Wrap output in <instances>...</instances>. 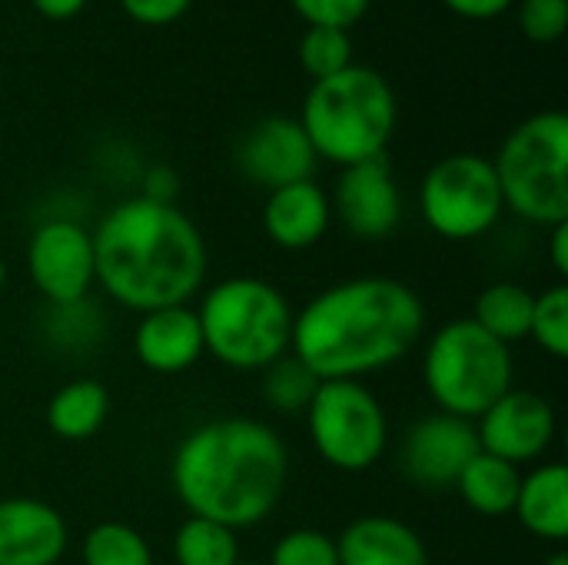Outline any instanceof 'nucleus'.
Returning a JSON list of instances; mask_svg holds the SVG:
<instances>
[{"label":"nucleus","instance_id":"obj_1","mask_svg":"<svg viewBox=\"0 0 568 565\" xmlns=\"http://www.w3.org/2000/svg\"><path fill=\"white\" fill-rule=\"evenodd\" d=\"M426 330L419 293L393 276H356L293 313L296 356L320 383L359 380L399 363Z\"/></svg>","mask_w":568,"mask_h":565},{"label":"nucleus","instance_id":"obj_2","mask_svg":"<svg viewBox=\"0 0 568 565\" xmlns=\"http://www.w3.org/2000/svg\"><path fill=\"white\" fill-rule=\"evenodd\" d=\"M286 476V443L273 426L246 416L196 426L170 463V483L186 513L233 533L263 523L276 509Z\"/></svg>","mask_w":568,"mask_h":565},{"label":"nucleus","instance_id":"obj_3","mask_svg":"<svg viewBox=\"0 0 568 565\" xmlns=\"http://www.w3.org/2000/svg\"><path fill=\"white\" fill-rule=\"evenodd\" d=\"M97 283L126 310L186 306L206 280V243L173 203L146 196L113 206L93 230Z\"/></svg>","mask_w":568,"mask_h":565},{"label":"nucleus","instance_id":"obj_4","mask_svg":"<svg viewBox=\"0 0 568 565\" xmlns=\"http://www.w3.org/2000/svg\"><path fill=\"white\" fill-rule=\"evenodd\" d=\"M396 117L399 110L389 80L366 63H353L326 80H313L300 127L313 143L316 160L353 167L383 157Z\"/></svg>","mask_w":568,"mask_h":565},{"label":"nucleus","instance_id":"obj_5","mask_svg":"<svg viewBox=\"0 0 568 565\" xmlns=\"http://www.w3.org/2000/svg\"><path fill=\"white\" fill-rule=\"evenodd\" d=\"M203 353L230 370H266L290 356L293 306L266 280L230 276L210 286L196 310Z\"/></svg>","mask_w":568,"mask_h":565},{"label":"nucleus","instance_id":"obj_6","mask_svg":"<svg viewBox=\"0 0 568 565\" xmlns=\"http://www.w3.org/2000/svg\"><path fill=\"white\" fill-rule=\"evenodd\" d=\"M503 203L536 226L568 220V117L542 110L526 117L493 160Z\"/></svg>","mask_w":568,"mask_h":565},{"label":"nucleus","instance_id":"obj_7","mask_svg":"<svg viewBox=\"0 0 568 565\" xmlns=\"http://www.w3.org/2000/svg\"><path fill=\"white\" fill-rule=\"evenodd\" d=\"M423 383L439 413L473 423L513 390V350L469 316L449 320L426 346Z\"/></svg>","mask_w":568,"mask_h":565},{"label":"nucleus","instance_id":"obj_8","mask_svg":"<svg viewBox=\"0 0 568 565\" xmlns=\"http://www.w3.org/2000/svg\"><path fill=\"white\" fill-rule=\"evenodd\" d=\"M310 440L323 463L339 473L376 466L389 443L383 403L359 380H326L306 406Z\"/></svg>","mask_w":568,"mask_h":565},{"label":"nucleus","instance_id":"obj_9","mask_svg":"<svg viewBox=\"0 0 568 565\" xmlns=\"http://www.w3.org/2000/svg\"><path fill=\"white\" fill-rule=\"evenodd\" d=\"M503 190L493 160L479 153H453L433 163L419 186V213L443 240H476L503 216Z\"/></svg>","mask_w":568,"mask_h":565},{"label":"nucleus","instance_id":"obj_10","mask_svg":"<svg viewBox=\"0 0 568 565\" xmlns=\"http://www.w3.org/2000/svg\"><path fill=\"white\" fill-rule=\"evenodd\" d=\"M27 273L53 306H77L97 283L93 233L77 220H47L27 243Z\"/></svg>","mask_w":568,"mask_h":565},{"label":"nucleus","instance_id":"obj_11","mask_svg":"<svg viewBox=\"0 0 568 565\" xmlns=\"http://www.w3.org/2000/svg\"><path fill=\"white\" fill-rule=\"evenodd\" d=\"M479 453L476 423L449 413H429L409 426L399 450V466L409 483L423 490H449Z\"/></svg>","mask_w":568,"mask_h":565},{"label":"nucleus","instance_id":"obj_12","mask_svg":"<svg viewBox=\"0 0 568 565\" xmlns=\"http://www.w3.org/2000/svg\"><path fill=\"white\" fill-rule=\"evenodd\" d=\"M479 450L513 466L536 463L556 440V410L546 396L509 390L476 420Z\"/></svg>","mask_w":568,"mask_h":565},{"label":"nucleus","instance_id":"obj_13","mask_svg":"<svg viewBox=\"0 0 568 565\" xmlns=\"http://www.w3.org/2000/svg\"><path fill=\"white\" fill-rule=\"evenodd\" d=\"M333 216L356 236V240H386L403 220V193L386 157L343 167L336 190H333Z\"/></svg>","mask_w":568,"mask_h":565},{"label":"nucleus","instance_id":"obj_14","mask_svg":"<svg viewBox=\"0 0 568 565\" xmlns=\"http://www.w3.org/2000/svg\"><path fill=\"white\" fill-rule=\"evenodd\" d=\"M236 167L246 180L266 190H280L313 176L316 153L300 120L263 117L236 143Z\"/></svg>","mask_w":568,"mask_h":565},{"label":"nucleus","instance_id":"obj_15","mask_svg":"<svg viewBox=\"0 0 568 565\" xmlns=\"http://www.w3.org/2000/svg\"><path fill=\"white\" fill-rule=\"evenodd\" d=\"M67 553L63 516L40 500H0V565H57Z\"/></svg>","mask_w":568,"mask_h":565},{"label":"nucleus","instance_id":"obj_16","mask_svg":"<svg viewBox=\"0 0 568 565\" xmlns=\"http://www.w3.org/2000/svg\"><path fill=\"white\" fill-rule=\"evenodd\" d=\"M333 206L329 196L320 183L300 180L280 190H270L266 206H263V230L270 243L280 250H310L323 240L329 230Z\"/></svg>","mask_w":568,"mask_h":565},{"label":"nucleus","instance_id":"obj_17","mask_svg":"<svg viewBox=\"0 0 568 565\" xmlns=\"http://www.w3.org/2000/svg\"><path fill=\"white\" fill-rule=\"evenodd\" d=\"M136 360L163 376L190 370L203 356V333L196 310L190 306H166L143 313L136 333H133Z\"/></svg>","mask_w":568,"mask_h":565},{"label":"nucleus","instance_id":"obj_18","mask_svg":"<svg viewBox=\"0 0 568 565\" xmlns=\"http://www.w3.org/2000/svg\"><path fill=\"white\" fill-rule=\"evenodd\" d=\"M339 565H429L423 536L393 516H363L336 536Z\"/></svg>","mask_w":568,"mask_h":565},{"label":"nucleus","instance_id":"obj_19","mask_svg":"<svg viewBox=\"0 0 568 565\" xmlns=\"http://www.w3.org/2000/svg\"><path fill=\"white\" fill-rule=\"evenodd\" d=\"M526 533L562 546L568 539V470L562 463H542L519 483L516 509Z\"/></svg>","mask_w":568,"mask_h":565},{"label":"nucleus","instance_id":"obj_20","mask_svg":"<svg viewBox=\"0 0 568 565\" xmlns=\"http://www.w3.org/2000/svg\"><path fill=\"white\" fill-rule=\"evenodd\" d=\"M110 416V393L97 380H73L60 386L47 403V426L53 436L83 443L103 430Z\"/></svg>","mask_w":568,"mask_h":565},{"label":"nucleus","instance_id":"obj_21","mask_svg":"<svg viewBox=\"0 0 568 565\" xmlns=\"http://www.w3.org/2000/svg\"><path fill=\"white\" fill-rule=\"evenodd\" d=\"M519 483H523L519 466H513L499 456L479 453L456 480V490L473 513H479L486 519H503V516H513V509H516Z\"/></svg>","mask_w":568,"mask_h":565},{"label":"nucleus","instance_id":"obj_22","mask_svg":"<svg viewBox=\"0 0 568 565\" xmlns=\"http://www.w3.org/2000/svg\"><path fill=\"white\" fill-rule=\"evenodd\" d=\"M532 303H536V293H529L526 286H519V283H493L476 296V306H473L469 320L479 330H486L493 340L513 346V343L529 336Z\"/></svg>","mask_w":568,"mask_h":565},{"label":"nucleus","instance_id":"obj_23","mask_svg":"<svg viewBox=\"0 0 568 565\" xmlns=\"http://www.w3.org/2000/svg\"><path fill=\"white\" fill-rule=\"evenodd\" d=\"M173 559L176 565H236L240 543L233 529L203 516H186L173 536Z\"/></svg>","mask_w":568,"mask_h":565},{"label":"nucleus","instance_id":"obj_24","mask_svg":"<svg viewBox=\"0 0 568 565\" xmlns=\"http://www.w3.org/2000/svg\"><path fill=\"white\" fill-rule=\"evenodd\" d=\"M83 565H153V553L133 526L100 523L83 536Z\"/></svg>","mask_w":568,"mask_h":565},{"label":"nucleus","instance_id":"obj_25","mask_svg":"<svg viewBox=\"0 0 568 565\" xmlns=\"http://www.w3.org/2000/svg\"><path fill=\"white\" fill-rule=\"evenodd\" d=\"M316 386L320 380L296 356H283L263 370V396L280 413H306Z\"/></svg>","mask_w":568,"mask_h":565},{"label":"nucleus","instance_id":"obj_26","mask_svg":"<svg viewBox=\"0 0 568 565\" xmlns=\"http://www.w3.org/2000/svg\"><path fill=\"white\" fill-rule=\"evenodd\" d=\"M300 63L313 80H326L346 67H353V43L349 30L336 27H306L300 40Z\"/></svg>","mask_w":568,"mask_h":565},{"label":"nucleus","instance_id":"obj_27","mask_svg":"<svg viewBox=\"0 0 568 565\" xmlns=\"http://www.w3.org/2000/svg\"><path fill=\"white\" fill-rule=\"evenodd\" d=\"M529 336L556 360L568 356V286L556 283L542 290L532 303V323Z\"/></svg>","mask_w":568,"mask_h":565},{"label":"nucleus","instance_id":"obj_28","mask_svg":"<svg viewBox=\"0 0 568 565\" xmlns=\"http://www.w3.org/2000/svg\"><path fill=\"white\" fill-rule=\"evenodd\" d=\"M270 565H339L336 539L320 529H290L276 539Z\"/></svg>","mask_w":568,"mask_h":565},{"label":"nucleus","instance_id":"obj_29","mask_svg":"<svg viewBox=\"0 0 568 565\" xmlns=\"http://www.w3.org/2000/svg\"><path fill=\"white\" fill-rule=\"evenodd\" d=\"M516 17L532 43H556L568 27V0H519Z\"/></svg>","mask_w":568,"mask_h":565},{"label":"nucleus","instance_id":"obj_30","mask_svg":"<svg viewBox=\"0 0 568 565\" xmlns=\"http://www.w3.org/2000/svg\"><path fill=\"white\" fill-rule=\"evenodd\" d=\"M306 27H336L349 30L369 10V0H290Z\"/></svg>","mask_w":568,"mask_h":565},{"label":"nucleus","instance_id":"obj_31","mask_svg":"<svg viewBox=\"0 0 568 565\" xmlns=\"http://www.w3.org/2000/svg\"><path fill=\"white\" fill-rule=\"evenodd\" d=\"M120 7L126 10L130 20L143 27H166L180 20L193 7V0H120Z\"/></svg>","mask_w":568,"mask_h":565},{"label":"nucleus","instance_id":"obj_32","mask_svg":"<svg viewBox=\"0 0 568 565\" xmlns=\"http://www.w3.org/2000/svg\"><path fill=\"white\" fill-rule=\"evenodd\" d=\"M453 13L466 17V20H496L503 17L516 0H443Z\"/></svg>","mask_w":568,"mask_h":565},{"label":"nucleus","instance_id":"obj_33","mask_svg":"<svg viewBox=\"0 0 568 565\" xmlns=\"http://www.w3.org/2000/svg\"><path fill=\"white\" fill-rule=\"evenodd\" d=\"M549 230H552V236H549V260H552V270H556L559 276H566L568 273V220L566 223L549 226Z\"/></svg>","mask_w":568,"mask_h":565},{"label":"nucleus","instance_id":"obj_34","mask_svg":"<svg viewBox=\"0 0 568 565\" xmlns=\"http://www.w3.org/2000/svg\"><path fill=\"white\" fill-rule=\"evenodd\" d=\"M47 20H70V17H77L83 7H87V0H30Z\"/></svg>","mask_w":568,"mask_h":565},{"label":"nucleus","instance_id":"obj_35","mask_svg":"<svg viewBox=\"0 0 568 565\" xmlns=\"http://www.w3.org/2000/svg\"><path fill=\"white\" fill-rule=\"evenodd\" d=\"M542 565H568V553L566 549H556V553H552V556H549Z\"/></svg>","mask_w":568,"mask_h":565},{"label":"nucleus","instance_id":"obj_36","mask_svg":"<svg viewBox=\"0 0 568 565\" xmlns=\"http://www.w3.org/2000/svg\"><path fill=\"white\" fill-rule=\"evenodd\" d=\"M3 280H7V270H3V263H0V286H3Z\"/></svg>","mask_w":568,"mask_h":565},{"label":"nucleus","instance_id":"obj_37","mask_svg":"<svg viewBox=\"0 0 568 565\" xmlns=\"http://www.w3.org/2000/svg\"><path fill=\"white\" fill-rule=\"evenodd\" d=\"M236 565H256V563H236Z\"/></svg>","mask_w":568,"mask_h":565}]
</instances>
